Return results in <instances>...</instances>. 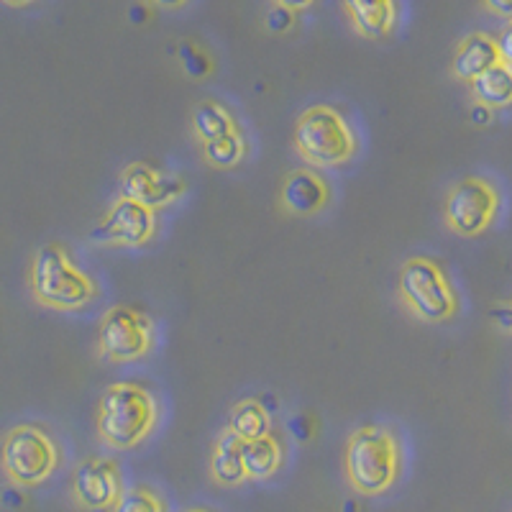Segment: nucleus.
<instances>
[{"label": "nucleus", "mask_w": 512, "mask_h": 512, "mask_svg": "<svg viewBox=\"0 0 512 512\" xmlns=\"http://www.w3.org/2000/svg\"><path fill=\"white\" fill-rule=\"evenodd\" d=\"M29 287L39 305L52 310H80L98 297V285L75 264L62 244H44L29 264Z\"/></svg>", "instance_id": "obj_1"}, {"label": "nucleus", "mask_w": 512, "mask_h": 512, "mask_svg": "<svg viewBox=\"0 0 512 512\" xmlns=\"http://www.w3.org/2000/svg\"><path fill=\"white\" fill-rule=\"evenodd\" d=\"M344 469L346 479L359 495H384L400 477V441L384 425H364L351 433L346 443Z\"/></svg>", "instance_id": "obj_2"}, {"label": "nucleus", "mask_w": 512, "mask_h": 512, "mask_svg": "<svg viewBox=\"0 0 512 512\" xmlns=\"http://www.w3.org/2000/svg\"><path fill=\"white\" fill-rule=\"evenodd\" d=\"M159 408L154 395L136 382L108 384L98 405V433L113 448H134L154 431Z\"/></svg>", "instance_id": "obj_3"}, {"label": "nucleus", "mask_w": 512, "mask_h": 512, "mask_svg": "<svg viewBox=\"0 0 512 512\" xmlns=\"http://www.w3.org/2000/svg\"><path fill=\"white\" fill-rule=\"evenodd\" d=\"M292 144L297 154L315 167H341L356 154L354 128L333 105H313L300 113Z\"/></svg>", "instance_id": "obj_4"}, {"label": "nucleus", "mask_w": 512, "mask_h": 512, "mask_svg": "<svg viewBox=\"0 0 512 512\" xmlns=\"http://www.w3.org/2000/svg\"><path fill=\"white\" fill-rule=\"evenodd\" d=\"M397 292L410 313L423 323H443L459 310L454 285L428 256H410L397 277Z\"/></svg>", "instance_id": "obj_5"}, {"label": "nucleus", "mask_w": 512, "mask_h": 512, "mask_svg": "<svg viewBox=\"0 0 512 512\" xmlns=\"http://www.w3.org/2000/svg\"><path fill=\"white\" fill-rule=\"evenodd\" d=\"M59 466V448L41 425L21 423L3 438V472L16 487H39Z\"/></svg>", "instance_id": "obj_6"}, {"label": "nucleus", "mask_w": 512, "mask_h": 512, "mask_svg": "<svg viewBox=\"0 0 512 512\" xmlns=\"http://www.w3.org/2000/svg\"><path fill=\"white\" fill-rule=\"evenodd\" d=\"M500 213V190L487 177H464L446 195L443 218L454 233L472 239L487 231Z\"/></svg>", "instance_id": "obj_7"}, {"label": "nucleus", "mask_w": 512, "mask_h": 512, "mask_svg": "<svg viewBox=\"0 0 512 512\" xmlns=\"http://www.w3.org/2000/svg\"><path fill=\"white\" fill-rule=\"evenodd\" d=\"M154 344L152 320L128 305H113L100 320L98 349L105 361L128 364L144 359Z\"/></svg>", "instance_id": "obj_8"}, {"label": "nucleus", "mask_w": 512, "mask_h": 512, "mask_svg": "<svg viewBox=\"0 0 512 512\" xmlns=\"http://www.w3.org/2000/svg\"><path fill=\"white\" fill-rule=\"evenodd\" d=\"M157 231V210L146 208L131 198H118L105 213L103 221L93 231L95 241H103L108 246H144L152 241Z\"/></svg>", "instance_id": "obj_9"}, {"label": "nucleus", "mask_w": 512, "mask_h": 512, "mask_svg": "<svg viewBox=\"0 0 512 512\" xmlns=\"http://www.w3.org/2000/svg\"><path fill=\"white\" fill-rule=\"evenodd\" d=\"M126 492L113 459H85L72 474V497L85 510H113Z\"/></svg>", "instance_id": "obj_10"}, {"label": "nucleus", "mask_w": 512, "mask_h": 512, "mask_svg": "<svg viewBox=\"0 0 512 512\" xmlns=\"http://www.w3.org/2000/svg\"><path fill=\"white\" fill-rule=\"evenodd\" d=\"M187 192V182L175 175H162L144 162L128 164L121 175V195L146 208L159 210L180 200Z\"/></svg>", "instance_id": "obj_11"}, {"label": "nucleus", "mask_w": 512, "mask_h": 512, "mask_svg": "<svg viewBox=\"0 0 512 512\" xmlns=\"http://www.w3.org/2000/svg\"><path fill=\"white\" fill-rule=\"evenodd\" d=\"M280 200L287 213L308 218L326 208L328 200H331V190H328V182L315 169L300 167L292 169L290 175L285 177Z\"/></svg>", "instance_id": "obj_12"}, {"label": "nucleus", "mask_w": 512, "mask_h": 512, "mask_svg": "<svg viewBox=\"0 0 512 512\" xmlns=\"http://www.w3.org/2000/svg\"><path fill=\"white\" fill-rule=\"evenodd\" d=\"M497 64H502L497 36L474 31V34L464 36L459 41V47L454 52V62H451V72H454L456 80H464L472 85L474 80H479L484 72H489Z\"/></svg>", "instance_id": "obj_13"}, {"label": "nucleus", "mask_w": 512, "mask_h": 512, "mask_svg": "<svg viewBox=\"0 0 512 512\" xmlns=\"http://www.w3.org/2000/svg\"><path fill=\"white\" fill-rule=\"evenodd\" d=\"M344 11L351 21V29L367 39H384L395 29L397 6L392 0H379V3H364V0H349L344 3Z\"/></svg>", "instance_id": "obj_14"}, {"label": "nucleus", "mask_w": 512, "mask_h": 512, "mask_svg": "<svg viewBox=\"0 0 512 512\" xmlns=\"http://www.w3.org/2000/svg\"><path fill=\"white\" fill-rule=\"evenodd\" d=\"M210 477L221 487H239L241 482H246L244 441L233 436L228 428L218 436L210 454Z\"/></svg>", "instance_id": "obj_15"}, {"label": "nucleus", "mask_w": 512, "mask_h": 512, "mask_svg": "<svg viewBox=\"0 0 512 512\" xmlns=\"http://www.w3.org/2000/svg\"><path fill=\"white\" fill-rule=\"evenodd\" d=\"M228 431L244 443L259 441L272 433V418H269L267 408L262 402L249 397V400H239L228 413Z\"/></svg>", "instance_id": "obj_16"}, {"label": "nucleus", "mask_w": 512, "mask_h": 512, "mask_svg": "<svg viewBox=\"0 0 512 512\" xmlns=\"http://www.w3.org/2000/svg\"><path fill=\"white\" fill-rule=\"evenodd\" d=\"M192 131L203 144H208V141L223 139V136L239 131V126L226 105L216 103V100H203L192 111Z\"/></svg>", "instance_id": "obj_17"}, {"label": "nucleus", "mask_w": 512, "mask_h": 512, "mask_svg": "<svg viewBox=\"0 0 512 512\" xmlns=\"http://www.w3.org/2000/svg\"><path fill=\"white\" fill-rule=\"evenodd\" d=\"M244 466L246 479H269L280 472L282 466V443L274 433L259 441L244 443Z\"/></svg>", "instance_id": "obj_18"}, {"label": "nucleus", "mask_w": 512, "mask_h": 512, "mask_svg": "<svg viewBox=\"0 0 512 512\" xmlns=\"http://www.w3.org/2000/svg\"><path fill=\"white\" fill-rule=\"evenodd\" d=\"M472 95L477 103L487 105L492 111L512 105V67L510 64H497L489 72H484L479 80L472 82Z\"/></svg>", "instance_id": "obj_19"}, {"label": "nucleus", "mask_w": 512, "mask_h": 512, "mask_svg": "<svg viewBox=\"0 0 512 512\" xmlns=\"http://www.w3.org/2000/svg\"><path fill=\"white\" fill-rule=\"evenodd\" d=\"M244 154H246V141H244V134H241V131H233V134L223 136V139L203 144L205 162L216 169L236 167V164H241Z\"/></svg>", "instance_id": "obj_20"}, {"label": "nucleus", "mask_w": 512, "mask_h": 512, "mask_svg": "<svg viewBox=\"0 0 512 512\" xmlns=\"http://www.w3.org/2000/svg\"><path fill=\"white\" fill-rule=\"evenodd\" d=\"M111 512H167L162 497L146 487H131L121 495Z\"/></svg>", "instance_id": "obj_21"}, {"label": "nucleus", "mask_w": 512, "mask_h": 512, "mask_svg": "<svg viewBox=\"0 0 512 512\" xmlns=\"http://www.w3.org/2000/svg\"><path fill=\"white\" fill-rule=\"evenodd\" d=\"M310 3H272L267 8V29L274 34H282V31L292 29L295 26V13L308 8Z\"/></svg>", "instance_id": "obj_22"}, {"label": "nucleus", "mask_w": 512, "mask_h": 512, "mask_svg": "<svg viewBox=\"0 0 512 512\" xmlns=\"http://www.w3.org/2000/svg\"><path fill=\"white\" fill-rule=\"evenodd\" d=\"M180 57H182V62H185V72H190V75H195V77L208 75L210 67H213L208 59V54L200 52V49L195 47V44H190V41H185V44L180 47Z\"/></svg>", "instance_id": "obj_23"}, {"label": "nucleus", "mask_w": 512, "mask_h": 512, "mask_svg": "<svg viewBox=\"0 0 512 512\" xmlns=\"http://www.w3.org/2000/svg\"><path fill=\"white\" fill-rule=\"evenodd\" d=\"M489 318L495 320V326L500 328V331L512 333V300H500V303L492 305Z\"/></svg>", "instance_id": "obj_24"}, {"label": "nucleus", "mask_w": 512, "mask_h": 512, "mask_svg": "<svg viewBox=\"0 0 512 512\" xmlns=\"http://www.w3.org/2000/svg\"><path fill=\"white\" fill-rule=\"evenodd\" d=\"M497 44H500L502 62L510 64V67H512V21H505L502 31L497 34Z\"/></svg>", "instance_id": "obj_25"}, {"label": "nucleus", "mask_w": 512, "mask_h": 512, "mask_svg": "<svg viewBox=\"0 0 512 512\" xmlns=\"http://www.w3.org/2000/svg\"><path fill=\"white\" fill-rule=\"evenodd\" d=\"M469 116H472V121L477 123V126H487V123L492 121V108H487V105H482V103H474Z\"/></svg>", "instance_id": "obj_26"}, {"label": "nucleus", "mask_w": 512, "mask_h": 512, "mask_svg": "<svg viewBox=\"0 0 512 512\" xmlns=\"http://www.w3.org/2000/svg\"><path fill=\"white\" fill-rule=\"evenodd\" d=\"M489 13H495V16L505 18V21H512V3H497V0H487L484 3Z\"/></svg>", "instance_id": "obj_27"}, {"label": "nucleus", "mask_w": 512, "mask_h": 512, "mask_svg": "<svg viewBox=\"0 0 512 512\" xmlns=\"http://www.w3.org/2000/svg\"><path fill=\"white\" fill-rule=\"evenodd\" d=\"M185 512H208V510H200V507H192V510H185Z\"/></svg>", "instance_id": "obj_28"}]
</instances>
